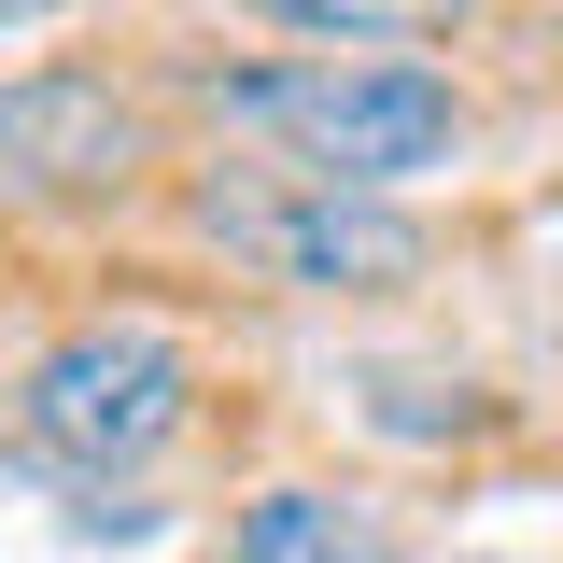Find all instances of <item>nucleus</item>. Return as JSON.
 I'll use <instances>...</instances> for the list:
<instances>
[{"label":"nucleus","mask_w":563,"mask_h":563,"mask_svg":"<svg viewBox=\"0 0 563 563\" xmlns=\"http://www.w3.org/2000/svg\"><path fill=\"white\" fill-rule=\"evenodd\" d=\"M240 128L296 141V184H339V198H395L409 169H437L465 141V99L422 57H310V70H240L211 85Z\"/></svg>","instance_id":"obj_1"},{"label":"nucleus","mask_w":563,"mask_h":563,"mask_svg":"<svg viewBox=\"0 0 563 563\" xmlns=\"http://www.w3.org/2000/svg\"><path fill=\"white\" fill-rule=\"evenodd\" d=\"M198 225L240 268L296 282V296H395V282H422V225L395 198H339V184H296V169H211Z\"/></svg>","instance_id":"obj_2"},{"label":"nucleus","mask_w":563,"mask_h":563,"mask_svg":"<svg viewBox=\"0 0 563 563\" xmlns=\"http://www.w3.org/2000/svg\"><path fill=\"white\" fill-rule=\"evenodd\" d=\"M184 422V352L155 339V324H85L29 366V437L57 451V465H141L155 437Z\"/></svg>","instance_id":"obj_3"},{"label":"nucleus","mask_w":563,"mask_h":563,"mask_svg":"<svg viewBox=\"0 0 563 563\" xmlns=\"http://www.w3.org/2000/svg\"><path fill=\"white\" fill-rule=\"evenodd\" d=\"M141 169H155V128L128 85H99V70H14L0 85V184L14 198H128Z\"/></svg>","instance_id":"obj_4"},{"label":"nucleus","mask_w":563,"mask_h":563,"mask_svg":"<svg viewBox=\"0 0 563 563\" xmlns=\"http://www.w3.org/2000/svg\"><path fill=\"white\" fill-rule=\"evenodd\" d=\"M240 563H395V536L352 507V493H254L240 507Z\"/></svg>","instance_id":"obj_5"},{"label":"nucleus","mask_w":563,"mask_h":563,"mask_svg":"<svg viewBox=\"0 0 563 563\" xmlns=\"http://www.w3.org/2000/svg\"><path fill=\"white\" fill-rule=\"evenodd\" d=\"M254 14H282V29H451L465 0H254Z\"/></svg>","instance_id":"obj_6"},{"label":"nucleus","mask_w":563,"mask_h":563,"mask_svg":"<svg viewBox=\"0 0 563 563\" xmlns=\"http://www.w3.org/2000/svg\"><path fill=\"white\" fill-rule=\"evenodd\" d=\"M0 14H14V0H0Z\"/></svg>","instance_id":"obj_7"}]
</instances>
